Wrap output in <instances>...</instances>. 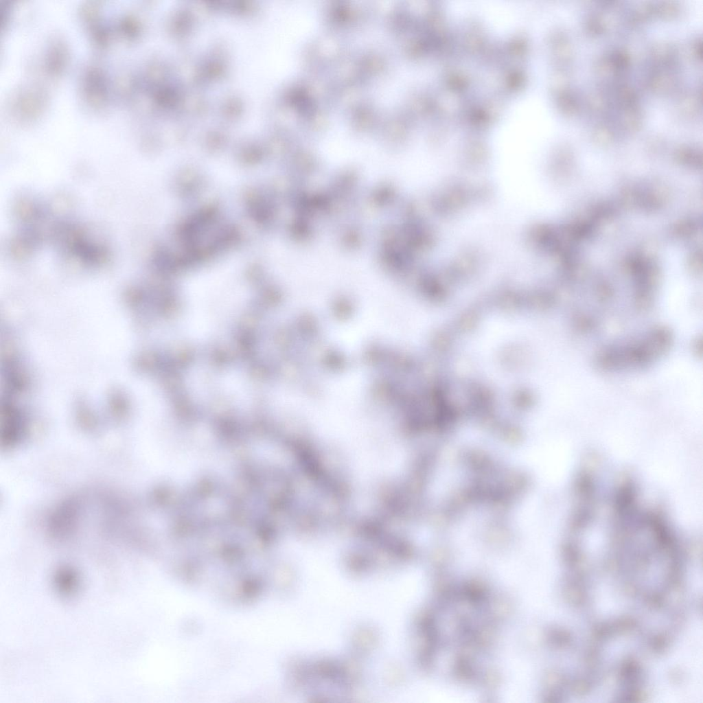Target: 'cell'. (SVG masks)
I'll return each mask as SVG.
<instances>
[{"label":"cell","mask_w":703,"mask_h":703,"mask_svg":"<svg viewBox=\"0 0 703 703\" xmlns=\"http://www.w3.org/2000/svg\"><path fill=\"white\" fill-rule=\"evenodd\" d=\"M671 341L670 331L664 327H658L638 341L601 351L597 362L601 367L607 369L646 365L662 355L669 349Z\"/></svg>","instance_id":"obj_1"}]
</instances>
